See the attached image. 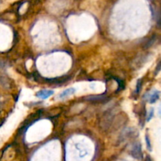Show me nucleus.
Returning a JSON list of instances; mask_svg holds the SVG:
<instances>
[{
    "label": "nucleus",
    "mask_w": 161,
    "mask_h": 161,
    "mask_svg": "<svg viewBox=\"0 0 161 161\" xmlns=\"http://www.w3.org/2000/svg\"><path fill=\"white\" fill-rule=\"evenodd\" d=\"M131 154L134 158L137 159V160H142L143 155H142V146L140 143H135L134 145V146L132 147L131 151Z\"/></svg>",
    "instance_id": "obj_1"
},
{
    "label": "nucleus",
    "mask_w": 161,
    "mask_h": 161,
    "mask_svg": "<svg viewBox=\"0 0 161 161\" xmlns=\"http://www.w3.org/2000/svg\"><path fill=\"white\" fill-rule=\"evenodd\" d=\"M109 100L108 98L105 97V96L100 95V96H90V97H87L86 98V101H90V102L94 103H101V102H105Z\"/></svg>",
    "instance_id": "obj_2"
},
{
    "label": "nucleus",
    "mask_w": 161,
    "mask_h": 161,
    "mask_svg": "<svg viewBox=\"0 0 161 161\" xmlns=\"http://www.w3.org/2000/svg\"><path fill=\"white\" fill-rule=\"evenodd\" d=\"M54 94V91L53 90H40L36 94V96L38 98H41V99H46V98H50V96Z\"/></svg>",
    "instance_id": "obj_3"
},
{
    "label": "nucleus",
    "mask_w": 161,
    "mask_h": 161,
    "mask_svg": "<svg viewBox=\"0 0 161 161\" xmlns=\"http://www.w3.org/2000/svg\"><path fill=\"white\" fill-rule=\"evenodd\" d=\"M75 92H76V90H75L74 88H68V89H67V90H64L62 93L60 94V95H59V98H66V97H68V96L73 94Z\"/></svg>",
    "instance_id": "obj_4"
},
{
    "label": "nucleus",
    "mask_w": 161,
    "mask_h": 161,
    "mask_svg": "<svg viewBox=\"0 0 161 161\" xmlns=\"http://www.w3.org/2000/svg\"><path fill=\"white\" fill-rule=\"evenodd\" d=\"M159 97H160V92L159 91H156L154 92L149 98V103H155L156 101L159 99Z\"/></svg>",
    "instance_id": "obj_5"
},
{
    "label": "nucleus",
    "mask_w": 161,
    "mask_h": 161,
    "mask_svg": "<svg viewBox=\"0 0 161 161\" xmlns=\"http://www.w3.org/2000/svg\"><path fill=\"white\" fill-rule=\"evenodd\" d=\"M142 79H138V83H137V87H136V90H135V94H138L140 92V90L142 88Z\"/></svg>",
    "instance_id": "obj_6"
},
{
    "label": "nucleus",
    "mask_w": 161,
    "mask_h": 161,
    "mask_svg": "<svg viewBox=\"0 0 161 161\" xmlns=\"http://www.w3.org/2000/svg\"><path fill=\"white\" fill-rule=\"evenodd\" d=\"M155 40H156V35H153V37H152L151 39H150V41L147 43L146 45L145 46V48H148V47H151L152 45L153 44L154 42H155Z\"/></svg>",
    "instance_id": "obj_7"
},
{
    "label": "nucleus",
    "mask_w": 161,
    "mask_h": 161,
    "mask_svg": "<svg viewBox=\"0 0 161 161\" xmlns=\"http://www.w3.org/2000/svg\"><path fill=\"white\" fill-rule=\"evenodd\" d=\"M145 141H146V144H147V148H148V149H149L150 151H151V144H150V141H149V137H148V135H146L145 136Z\"/></svg>",
    "instance_id": "obj_8"
},
{
    "label": "nucleus",
    "mask_w": 161,
    "mask_h": 161,
    "mask_svg": "<svg viewBox=\"0 0 161 161\" xmlns=\"http://www.w3.org/2000/svg\"><path fill=\"white\" fill-rule=\"evenodd\" d=\"M152 116H153V110L151 109V111L149 112V116H147V121H149V120H151L152 117Z\"/></svg>",
    "instance_id": "obj_9"
},
{
    "label": "nucleus",
    "mask_w": 161,
    "mask_h": 161,
    "mask_svg": "<svg viewBox=\"0 0 161 161\" xmlns=\"http://www.w3.org/2000/svg\"><path fill=\"white\" fill-rule=\"evenodd\" d=\"M145 161H152V160L149 156H147L146 159H145Z\"/></svg>",
    "instance_id": "obj_10"
}]
</instances>
